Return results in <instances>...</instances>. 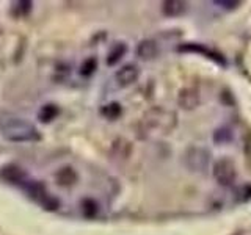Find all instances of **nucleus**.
Segmentation results:
<instances>
[{
    "label": "nucleus",
    "mask_w": 251,
    "mask_h": 235,
    "mask_svg": "<svg viewBox=\"0 0 251 235\" xmlns=\"http://www.w3.org/2000/svg\"><path fill=\"white\" fill-rule=\"evenodd\" d=\"M2 135L11 143H35L41 140V133L33 124L22 118H10L2 124Z\"/></svg>",
    "instance_id": "nucleus-1"
},
{
    "label": "nucleus",
    "mask_w": 251,
    "mask_h": 235,
    "mask_svg": "<svg viewBox=\"0 0 251 235\" xmlns=\"http://www.w3.org/2000/svg\"><path fill=\"white\" fill-rule=\"evenodd\" d=\"M24 190L27 191V194L33 199L36 204H39L44 210H58L60 207V201L55 198L52 193L47 191V188L43 182H38V180H27L25 184L22 185Z\"/></svg>",
    "instance_id": "nucleus-2"
},
{
    "label": "nucleus",
    "mask_w": 251,
    "mask_h": 235,
    "mask_svg": "<svg viewBox=\"0 0 251 235\" xmlns=\"http://www.w3.org/2000/svg\"><path fill=\"white\" fill-rule=\"evenodd\" d=\"M235 168L231 160L227 159H220L215 166H214V177L217 179V182L223 187H229L234 184L235 180Z\"/></svg>",
    "instance_id": "nucleus-3"
},
{
    "label": "nucleus",
    "mask_w": 251,
    "mask_h": 235,
    "mask_svg": "<svg viewBox=\"0 0 251 235\" xmlns=\"http://www.w3.org/2000/svg\"><path fill=\"white\" fill-rule=\"evenodd\" d=\"M0 174H2V177L5 180H8L10 184H16V185H21V187L28 180L27 172L22 168L16 166V164H6V166H3L2 171H0Z\"/></svg>",
    "instance_id": "nucleus-4"
},
{
    "label": "nucleus",
    "mask_w": 251,
    "mask_h": 235,
    "mask_svg": "<svg viewBox=\"0 0 251 235\" xmlns=\"http://www.w3.org/2000/svg\"><path fill=\"white\" fill-rule=\"evenodd\" d=\"M138 78V69L133 65H126L120 68L115 74V80L120 86H129L132 83H135Z\"/></svg>",
    "instance_id": "nucleus-5"
},
{
    "label": "nucleus",
    "mask_w": 251,
    "mask_h": 235,
    "mask_svg": "<svg viewBox=\"0 0 251 235\" xmlns=\"http://www.w3.org/2000/svg\"><path fill=\"white\" fill-rule=\"evenodd\" d=\"M137 55L140 58L143 60H151L157 55V44L151 39H146V41L140 43L138 47H137Z\"/></svg>",
    "instance_id": "nucleus-6"
},
{
    "label": "nucleus",
    "mask_w": 251,
    "mask_h": 235,
    "mask_svg": "<svg viewBox=\"0 0 251 235\" xmlns=\"http://www.w3.org/2000/svg\"><path fill=\"white\" fill-rule=\"evenodd\" d=\"M60 113V110L57 105H53V104H46L43 105L41 108H39V112H38V119L41 121L43 124H47V122H50L53 121L55 118L58 116Z\"/></svg>",
    "instance_id": "nucleus-7"
},
{
    "label": "nucleus",
    "mask_w": 251,
    "mask_h": 235,
    "mask_svg": "<svg viewBox=\"0 0 251 235\" xmlns=\"http://www.w3.org/2000/svg\"><path fill=\"white\" fill-rule=\"evenodd\" d=\"M126 52H127V47H126V44H123V43L115 44L112 49H110L108 55H107V65L108 66L116 65V63L126 55Z\"/></svg>",
    "instance_id": "nucleus-8"
},
{
    "label": "nucleus",
    "mask_w": 251,
    "mask_h": 235,
    "mask_svg": "<svg viewBox=\"0 0 251 235\" xmlns=\"http://www.w3.org/2000/svg\"><path fill=\"white\" fill-rule=\"evenodd\" d=\"M57 182L60 185H73L75 180H77V174L73 168H61L58 172H57Z\"/></svg>",
    "instance_id": "nucleus-9"
},
{
    "label": "nucleus",
    "mask_w": 251,
    "mask_h": 235,
    "mask_svg": "<svg viewBox=\"0 0 251 235\" xmlns=\"http://www.w3.org/2000/svg\"><path fill=\"white\" fill-rule=\"evenodd\" d=\"M102 116H105L107 119H116L118 116L121 115V105L116 104V102H112V104H107L100 108Z\"/></svg>",
    "instance_id": "nucleus-10"
},
{
    "label": "nucleus",
    "mask_w": 251,
    "mask_h": 235,
    "mask_svg": "<svg viewBox=\"0 0 251 235\" xmlns=\"http://www.w3.org/2000/svg\"><path fill=\"white\" fill-rule=\"evenodd\" d=\"M98 68V61L96 58H86L83 63H82V66H80V75L83 77H90L94 70H96Z\"/></svg>",
    "instance_id": "nucleus-11"
},
{
    "label": "nucleus",
    "mask_w": 251,
    "mask_h": 235,
    "mask_svg": "<svg viewBox=\"0 0 251 235\" xmlns=\"http://www.w3.org/2000/svg\"><path fill=\"white\" fill-rule=\"evenodd\" d=\"M163 11L168 16H177L184 11V3L182 2H167V3H163Z\"/></svg>",
    "instance_id": "nucleus-12"
},
{
    "label": "nucleus",
    "mask_w": 251,
    "mask_h": 235,
    "mask_svg": "<svg viewBox=\"0 0 251 235\" xmlns=\"http://www.w3.org/2000/svg\"><path fill=\"white\" fill-rule=\"evenodd\" d=\"M82 210H83V215L85 216H94L98 213V204L94 202L93 199H83L82 201Z\"/></svg>",
    "instance_id": "nucleus-13"
},
{
    "label": "nucleus",
    "mask_w": 251,
    "mask_h": 235,
    "mask_svg": "<svg viewBox=\"0 0 251 235\" xmlns=\"http://www.w3.org/2000/svg\"><path fill=\"white\" fill-rule=\"evenodd\" d=\"M231 140V130L227 129H218L215 132V141L218 143H226V141Z\"/></svg>",
    "instance_id": "nucleus-14"
},
{
    "label": "nucleus",
    "mask_w": 251,
    "mask_h": 235,
    "mask_svg": "<svg viewBox=\"0 0 251 235\" xmlns=\"http://www.w3.org/2000/svg\"><path fill=\"white\" fill-rule=\"evenodd\" d=\"M215 5H223V8H226V10H229V8L239 6L240 3H239V2H222V0H218V2H215Z\"/></svg>",
    "instance_id": "nucleus-15"
}]
</instances>
